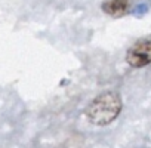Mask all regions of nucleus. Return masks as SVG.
<instances>
[{"mask_svg":"<svg viewBox=\"0 0 151 148\" xmlns=\"http://www.w3.org/2000/svg\"><path fill=\"white\" fill-rule=\"evenodd\" d=\"M123 99L119 92L107 91L95 96L85 110L86 120L93 126H108L122 113Z\"/></svg>","mask_w":151,"mask_h":148,"instance_id":"obj_1","label":"nucleus"},{"mask_svg":"<svg viewBox=\"0 0 151 148\" xmlns=\"http://www.w3.org/2000/svg\"><path fill=\"white\" fill-rule=\"evenodd\" d=\"M126 62L133 68H144L151 64V37L136 40L126 53Z\"/></svg>","mask_w":151,"mask_h":148,"instance_id":"obj_2","label":"nucleus"},{"mask_svg":"<svg viewBox=\"0 0 151 148\" xmlns=\"http://www.w3.org/2000/svg\"><path fill=\"white\" fill-rule=\"evenodd\" d=\"M132 3L133 0H105L102 3V12L113 18H120L129 14Z\"/></svg>","mask_w":151,"mask_h":148,"instance_id":"obj_3","label":"nucleus"}]
</instances>
